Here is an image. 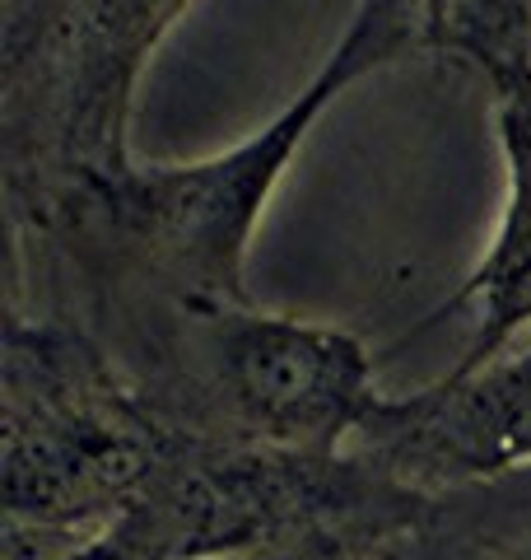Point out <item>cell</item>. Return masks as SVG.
Wrapping results in <instances>:
<instances>
[{
    "label": "cell",
    "instance_id": "6da1fadb",
    "mask_svg": "<svg viewBox=\"0 0 531 560\" xmlns=\"http://www.w3.org/2000/svg\"><path fill=\"white\" fill-rule=\"evenodd\" d=\"M411 51H438L429 0H354L331 57L257 136L210 160H131L80 183L43 220L10 230V271H33L57 300L51 318L113 304H252L247 253L294 150L350 84Z\"/></svg>",
    "mask_w": 531,
    "mask_h": 560
},
{
    "label": "cell",
    "instance_id": "7a4b0ae2",
    "mask_svg": "<svg viewBox=\"0 0 531 560\" xmlns=\"http://www.w3.org/2000/svg\"><path fill=\"white\" fill-rule=\"evenodd\" d=\"M191 0H5L0 168L5 224L131 164L140 75Z\"/></svg>",
    "mask_w": 531,
    "mask_h": 560
},
{
    "label": "cell",
    "instance_id": "3957f363",
    "mask_svg": "<svg viewBox=\"0 0 531 560\" xmlns=\"http://www.w3.org/2000/svg\"><path fill=\"white\" fill-rule=\"evenodd\" d=\"M173 430L84 327L10 308L5 510L33 533H80L131 514Z\"/></svg>",
    "mask_w": 531,
    "mask_h": 560
},
{
    "label": "cell",
    "instance_id": "277c9868",
    "mask_svg": "<svg viewBox=\"0 0 531 560\" xmlns=\"http://www.w3.org/2000/svg\"><path fill=\"white\" fill-rule=\"evenodd\" d=\"M88 318L158 337L197 374L210 407L257 448L335 458L387 401L368 346L345 327L252 304H117Z\"/></svg>",
    "mask_w": 531,
    "mask_h": 560
},
{
    "label": "cell",
    "instance_id": "5b68a950",
    "mask_svg": "<svg viewBox=\"0 0 531 560\" xmlns=\"http://www.w3.org/2000/svg\"><path fill=\"white\" fill-rule=\"evenodd\" d=\"M359 440L405 481H471L531 467V341L434 388L387 397Z\"/></svg>",
    "mask_w": 531,
    "mask_h": 560
},
{
    "label": "cell",
    "instance_id": "8992f818",
    "mask_svg": "<svg viewBox=\"0 0 531 560\" xmlns=\"http://www.w3.org/2000/svg\"><path fill=\"white\" fill-rule=\"evenodd\" d=\"M494 131L508 173L499 230L462 290L424 318V327H434L448 313H467L471 337L452 370H475L531 331V70L494 84Z\"/></svg>",
    "mask_w": 531,
    "mask_h": 560
},
{
    "label": "cell",
    "instance_id": "52a82bcc",
    "mask_svg": "<svg viewBox=\"0 0 531 560\" xmlns=\"http://www.w3.org/2000/svg\"><path fill=\"white\" fill-rule=\"evenodd\" d=\"M531 33V0H448L438 51L475 66L489 84L522 75Z\"/></svg>",
    "mask_w": 531,
    "mask_h": 560
},
{
    "label": "cell",
    "instance_id": "ba28073f",
    "mask_svg": "<svg viewBox=\"0 0 531 560\" xmlns=\"http://www.w3.org/2000/svg\"><path fill=\"white\" fill-rule=\"evenodd\" d=\"M429 5L438 10V38H442V14H448V0H429Z\"/></svg>",
    "mask_w": 531,
    "mask_h": 560
},
{
    "label": "cell",
    "instance_id": "9c48e42d",
    "mask_svg": "<svg viewBox=\"0 0 531 560\" xmlns=\"http://www.w3.org/2000/svg\"><path fill=\"white\" fill-rule=\"evenodd\" d=\"M527 66H531V33H527Z\"/></svg>",
    "mask_w": 531,
    "mask_h": 560
},
{
    "label": "cell",
    "instance_id": "30bf717a",
    "mask_svg": "<svg viewBox=\"0 0 531 560\" xmlns=\"http://www.w3.org/2000/svg\"><path fill=\"white\" fill-rule=\"evenodd\" d=\"M512 560H531V547H527V551H522V556H512Z\"/></svg>",
    "mask_w": 531,
    "mask_h": 560
}]
</instances>
